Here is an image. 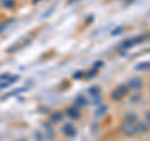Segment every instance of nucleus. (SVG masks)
Segmentation results:
<instances>
[{
    "mask_svg": "<svg viewBox=\"0 0 150 141\" xmlns=\"http://www.w3.org/2000/svg\"><path fill=\"white\" fill-rule=\"evenodd\" d=\"M146 35H142V36H138V37H134V39H129V40H125L123 44L120 45L121 49H129L131 48V46L137 45L139 43H142V41H144V39H146Z\"/></svg>",
    "mask_w": 150,
    "mask_h": 141,
    "instance_id": "obj_1",
    "label": "nucleus"
},
{
    "mask_svg": "<svg viewBox=\"0 0 150 141\" xmlns=\"http://www.w3.org/2000/svg\"><path fill=\"white\" fill-rule=\"evenodd\" d=\"M126 94H128V87H126L125 85H120L112 91L111 97L114 99V100H120V99H123Z\"/></svg>",
    "mask_w": 150,
    "mask_h": 141,
    "instance_id": "obj_2",
    "label": "nucleus"
},
{
    "mask_svg": "<svg viewBox=\"0 0 150 141\" xmlns=\"http://www.w3.org/2000/svg\"><path fill=\"white\" fill-rule=\"evenodd\" d=\"M124 133L126 134V135H133V134H135V131H137V129H135V126L131 124V121H128V123L125 124V126H124Z\"/></svg>",
    "mask_w": 150,
    "mask_h": 141,
    "instance_id": "obj_3",
    "label": "nucleus"
},
{
    "mask_svg": "<svg viewBox=\"0 0 150 141\" xmlns=\"http://www.w3.org/2000/svg\"><path fill=\"white\" fill-rule=\"evenodd\" d=\"M129 85L131 87H134V89H139L140 86H142V80L140 79H131L129 81Z\"/></svg>",
    "mask_w": 150,
    "mask_h": 141,
    "instance_id": "obj_4",
    "label": "nucleus"
},
{
    "mask_svg": "<svg viewBox=\"0 0 150 141\" xmlns=\"http://www.w3.org/2000/svg\"><path fill=\"white\" fill-rule=\"evenodd\" d=\"M64 133L67 135H69V136H74L75 134H76V131H75V129L73 128L71 125H67L64 128Z\"/></svg>",
    "mask_w": 150,
    "mask_h": 141,
    "instance_id": "obj_5",
    "label": "nucleus"
},
{
    "mask_svg": "<svg viewBox=\"0 0 150 141\" xmlns=\"http://www.w3.org/2000/svg\"><path fill=\"white\" fill-rule=\"evenodd\" d=\"M149 69H150V61L137 65V70H149Z\"/></svg>",
    "mask_w": 150,
    "mask_h": 141,
    "instance_id": "obj_6",
    "label": "nucleus"
},
{
    "mask_svg": "<svg viewBox=\"0 0 150 141\" xmlns=\"http://www.w3.org/2000/svg\"><path fill=\"white\" fill-rule=\"evenodd\" d=\"M68 114L71 116V117H79V111L76 109H69L68 110Z\"/></svg>",
    "mask_w": 150,
    "mask_h": 141,
    "instance_id": "obj_7",
    "label": "nucleus"
},
{
    "mask_svg": "<svg viewBox=\"0 0 150 141\" xmlns=\"http://www.w3.org/2000/svg\"><path fill=\"white\" fill-rule=\"evenodd\" d=\"M148 117H149V119H150V114H148ZM150 121V120H149Z\"/></svg>",
    "mask_w": 150,
    "mask_h": 141,
    "instance_id": "obj_8",
    "label": "nucleus"
}]
</instances>
